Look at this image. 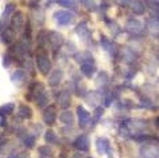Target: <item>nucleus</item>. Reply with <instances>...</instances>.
Returning <instances> with one entry per match:
<instances>
[{"label":"nucleus","mask_w":159,"mask_h":158,"mask_svg":"<svg viewBox=\"0 0 159 158\" xmlns=\"http://www.w3.org/2000/svg\"><path fill=\"white\" fill-rule=\"evenodd\" d=\"M17 116L23 119H31L33 116V111L30 107L26 105H20L18 108V112Z\"/></svg>","instance_id":"18"},{"label":"nucleus","mask_w":159,"mask_h":158,"mask_svg":"<svg viewBox=\"0 0 159 158\" xmlns=\"http://www.w3.org/2000/svg\"><path fill=\"white\" fill-rule=\"evenodd\" d=\"M54 17L59 25L65 26V25H68L71 21V20L73 18V15L68 11L61 10L56 12L54 13Z\"/></svg>","instance_id":"7"},{"label":"nucleus","mask_w":159,"mask_h":158,"mask_svg":"<svg viewBox=\"0 0 159 158\" xmlns=\"http://www.w3.org/2000/svg\"><path fill=\"white\" fill-rule=\"evenodd\" d=\"M97 80H96V82L99 85V86H102L103 85H105L107 82V80H108V76L106 74L105 72H101L100 74H99L98 75Z\"/></svg>","instance_id":"32"},{"label":"nucleus","mask_w":159,"mask_h":158,"mask_svg":"<svg viewBox=\"0 0 159 158\" xmlns=\"http://www.w3.org/2000/svg\"><path fill=\"white\" fill-rule=\"evenodd\" d=\"M73 147L81 151H88L89 149V139L85 134L80 135L73 143Z\"/></svg>","instance_id":"8"},{"label":"nucleus","mask_w":159,"mask_h":158,"mask_svg":"<svg viewBox=\"0 0 159 158\" xmlns=\"http://www.w3.org/2000/svg\"><path fill=\"white\" fill-rule=\"evenodd\" d=\"M63 76V71L59 69L54 70L52 74H51V76H50L49 80H48V85L51 87L57 86L61 81Z\"/></svg>","instance_id":"14"},{"label":"nucleus","mask_w":159,"mask_h":158,"mask_svg":"<svg viewBox=\"0 0 159 158\" xmlns=\"http://www.w3.org/2000/svg\"><path fill=\"white\" fill-rule=\"evenodd\" d=\"M43 90H44V86H43V83L34 82V83L31 84L30 88H28V92L26 94V100L30 101V102L33 101Z\"/></svg>","instance_id":"4"},{"label":"nucleus","mask_w":159,"mask_h":158,"mask_svg":"<svg viewBox=\"0 0 159 158\" xmlns=\"http://www.w3.org/2000/svg\"><path fill=\"white\" fill-rule=\"evenodd\" d=\"M15 9H16V6L13 4V3H9V4L6 5V8H5L4 11H3L2 12V18L7 19L8 17L10 15V14L15 10Z\"/></svg>","instance_id":"29"},{"label":"nucleus","mask_w":159,"mask_h":158,"mask_svg":"<svg viewBox=\"0 0 159 158\" xmlns=\"http://www.w3.org/2000/svg\"><path fill=\"white\" fill-rule=\"evenodd\" d=\"M126 5L132 9L134 13L138 15H142L145 12V7L142 2L140 0H127Z\"/></svg>","instance_id":"11"},{"label":"nucleus","mask_w":159,"mask_h":158,"mask_svg":"<svg viewBox=\"0 0 159 158\" xmlns=\"http://www.w3.org/2000/svg\"><path fill=\"white\" fill-rule=\"evenodd\" d=\"M37 41L40 43V46H43L46 43V42L48 41V34L45 33L44 31H42L40 33L38 34V37H37Z\"/></svg>","instance_id":"34"},{"label":"nucleus","mask_w":159,"mask_h":158,"mask_svg":"<svg viewBox=\"0 0 159 158\" xmlns=\"http://www.w3.org/2000/svg\"><path fill=\"white\" fill-rule=\"evenodd\" d=\"M53 2H54V0H45V3H46L47 6H50Z\"/></svg>","instance_id":"39"},{"label":"nucleus","mask_w":159,"mask_h":158,"mask_svg":"<svg viewBox=\"0 0 159 158\" xmlns=\"http://www.w3.org/2000/svg\"><path fill=\"white\" fill-rule=\"evenodd\" d=\"M23 15L22 12L20 11H17L16 12L14 13L12 15V19H11V28L16 31H20L23 27Z\"/></svg>","instance_id":"12"},{"label":"nucleus","mask_w":159,"mask_h":158,"mask_svg":"<svg viewBox=\"0 0 159 158\" xmlns=\"http://www.w3.org/2000/svg\"><path fill=\"white\" fill-rule=\"evenodd\" d=\"M76 112H77L78 119H79V127L82 129L85 128L87 124L90 122V119H91L89 112L82 105H79L77 107Z\"/></svg>","instance_id":"5"},{"label":"nucleus","mask_w":159,"mask_h":158,"mask_svg":"<svg viewBox=\"0 0 159 158\" xmlns=\"http://www.w3.org/2000/svg\"><path fill=\"white\" fill-rule=\"evenodd\" d=\"M143 158H159V150L157 146L146 145L140 150Z\"/></svg>","instance_id":"6"},{"label":"nucleus","mask_w":159,"mask_h":158,"mask_svg":"<svg viewBox=\"0 0 159 158\" xmlns=\"http://www.w3.org/2000/svg\"><path fill=\"white\" fill-rule=\"evenodd\" d=\"M48 42L51 44L53 50L57 52L59 49L61 47L64 43V38L62 35L55 31H51L48 34Z\"/></svg>","instance_id":"2"},{"label":"nucleus","mask_w":159,"mask_h":158,"mask_svg":"<svg viewBox=\"0 0 159 158\" xmlns=\"http://www.w3.org/2000/svg\"><path fill=\"white\" fill-rule=\"evenodd\" d=\"M126 29L130 33L138 35V34H141L144 31V28L141 22L132 19V20H129L127 21V25H126Z\"/></svg>","instance_id":"9"},{"label":"nucleus","mask_w":159,"mask_h":158,"mask_svg":"<svg viewBox=\"0 0 159 158\" xmlns=\"http://www.w3.org/2000/svg\"><path fill=\"white\" fill-rule=\"evenodd\" d=\"M101 43H102V47L104 48V50H106L107 51H108L111 55H113L115 52V46H113V43L108 40L106 37L102 36L101 37Z\"/></svg>","instance_id":"25"},{"label":"nucleus","mask_w":159,"mask_h":158,"mask_svg":"<svg viewBox=\"0 0 159 158\" xmlns=\"http://www.w3.org/2000/svg\"><path fill=\"white\" fill-rule=\"evenodd\" d=\"M71 102V94L68 91H62L59 94L58 103L61 108L63 109H67L70 107Z\"/></svg>","instance_id":"13"},{"label":"nucleus","mask_w":159,"mask_h":158,"mask_svg":"<svg viewBox=\"0 0 159 158\" xmlns=\"http://www.w3.org/2000/svg\"><path fill=\"white\" fill-rule=\"evenodd\" d=\"M58 4L67 8H72L75 6L76 0H58Z\"/></svg>","instance_id":"33"},{"label":"nucleus","mask_w":159,"mask_h":158,"mask_svg":"<svg viewBox=\"0 0 159 158\" xmlns=\"http://www.w3.org/2000/svg\"><path fill=\"white\" fill-rule=\"evenodd\" d=\"M101 100V96L100 94L98 92L96 91H89L86 94V95L85 96V101L89 105H91V106H95V105H97L98 103H99Z\"/></svg>","instance_id":"16"},{"label":"nucleus","mask_w":159,"mask_h":158,"mask_svg":"<svg viewBox=\"0 0 159 158\" xmlns=\"http://www.w3.org/2000/svg\"><path fill=\"white\" fill-rule=\"evenodd\" d=\"M9 158H30V154L26 152H22V153H12L10 156H9Z\"/></svg>","instance_id":"37"},{"label":"nucleus","mask_w":159,"mask_h":158,"mask_svg":"<svg viewBox=\"0 0 159 158\" xmlns=\"http://www.w3.org/2000/svg\"><path fill=\"white\" fill-rule=\"evenodd\" d=\"M44 139L45 141L47 143H56L57 141V135L52 129L47 130L46 133H45Z\"/></svg>","instance_id":"27"},{"label":"nucleus","mask_w":159,"mask_h":158,"mask_svg":"<svg viewBox=\"0 0 159 158\" xmlns=\"http://www.w3.org/2000/svg\"><path fill=\"white\" fill-rule=\"evenodd\" d=\"M113 100V95L112 94H108L105 97V100H104V103H105L106 106H109L111 104V102Z\"/></svg>","instance_id":"38"},{"label":"nucleus","mask_w":159,"mask_h":158,"mask_svg":"<svg viewBox=\"0 0 159 158\" xmlns=\"http://www.w3.org/2000/svg\"><path fill=\"white\" fill-rule=\"evenodd\" d=\"M38 152L41 156H53V151L48 146H41L38 148Z\"/></svg>","instance_id":"30"},{"label":"nucleus","mask_w":159,"mask_h":158,"mask_svg":"<svg viewBox=\"0 0 159 158\" xmlns=\"http://www.w3.org/2000/svg\"><path fill=\"white\" fill-rule=\"evenodd\" d=\"M24 144L28 148H32L35 144V137L34 136H28L25 138Z\"/></svg>","instance_id":"35"},{"label":"nucleus","mask_w":159,"mask_h":158,"mask_svg":"<svg viewBox=\"0 0 159 158\" xmlns=\"http://www.w3.org/2000/svg\"><path fill=\"white\" fill-rule=\"evenodd\" d=\"M12 57L10 54H6L4 56H3V61H2V64L4 66V68H9V65L11 64L12 63Z\"/></svg>","instance_id":"36"},{"label":"nucleus","mask_w":159,"mask_h":158,"mask_svg":"<svg viewBox=\"0 0 159 158\" xmlns=\"http://www.w3.org/2000/svg\"><path fill=\"white\" fill-rule=\"evenodd\" d=\"M84 6L91 12L96 11L97 9V5H96L95 0H83Z\"/></svg>","instance_id":"31"},{"label":"nucleus","mask_w":159,"mask_h":158,"mask_svg":"<svg viewBox=\"0 0 159 158\" xmlns=\"http://www.w3.org/2000/svg\"><path fill=\"white\" fill-rule=\"evenodd\" d=\"M86 158H93V157H91V156H88V157H86Z\"/></svg>","instance_id":"44"},{"label":"nucleus","mask_w":159,"mask_h":158,"mask_svg":"<svg viewBox=\"0 0 159 158\" xmlns=\"http://www.w3.org/2000/svg\"><path fill=\"white\" fill-rule=\"evenodd\" d=\"M36 103H37V107H39L40 108H43V107L46 106L48 105V103L49 102V96H48V92L43 90V91L40 93L37 97L35 98Z\"/></svg>","instance_id":"20"},{"label":"nucleus","mask_w":159,"mask_h":158,"mask_svg":"<svg viewBox=\"0 0 159 158\" xmlns=\"http://www.w3.org/2000/svg\"><path fill=\"white\" fill-rule=\"evenodd\" d=\"M26 79V74L23 70H16L11 76V80L16 84H20Z\"/></svg>","instance_id":"22"},{"label":"nucleus","mask_w":159,"mask_h":158,"mask_svg":"<svg viewBox=\"0 0 159 158\" xmlns=\"http://www.w3.org/2000/svg\"><path fill=\"white\" fill-rule=\"evenodd\" d=\"M77 35L83 40H88L91 38V33L89 29L87 23L85 21H82L77 25V26L75 29Z\"/></svg>","instance_id":"10"},{"label":"nucleus","mask_w":159,"mask_h":158,"mask_svg":"<svg viewBox=\"0 0 159 158\" xmlns=\"http://www.w3.org/2000/svg\"><path fill=\"white\" fill-rule=\"evenodd\" d=\"M31 2H34V3H35V2H37V1H38V0H30Z\"/></svg>","instance_id":"43"},{"label":"nucleus","mask_w":159,"mask_h":158,"mask_svg":"<svg viewBox=\"0 0 159 158\" xmlns=\"http://www.w3.org/2000/svg\"><path fill=\"white\" fill-rule=\"evenodd\" d=\"M61 122L67 125H71L74 122V116L73 113L69 111H65L60 116Z\"/></svg>","instance_id":"24"},{"label":"nucleus","mask_w":159,"mask_h":158,"mask_svg":"<svg viewBox=\"0 0 159 158\" xmlns=\"http://www.w3.org/2000/svg\"><path fill=\"white\" fill-rule=\"evenodd\" d=\"M37 68L43 75H47L49 73L51 68V63L47 53L44 51H40L37 54L36 56Z\"/></svg>","instance_id":"1"},{"label":"nucleus","mask_w":159,"mask_h":158,"mask_svg":"<svg viewBox=\"0 0 159 158\" xmlns=\"http://www.w3.org/2000/svg\"><path fill=\"white\" fill-rule=\"evenodd\" d=\"M16 37V31L12 28L9 27L6 28L3 30L1 34L2 40L6 44H10L13 40H15Z\"/></svg>","instance_id":"15"},{"label":"nucleus","mask_w":159,"mask_h":158,"mask_svg":"<svg viewBox=\"0 0 159 158\" xmlns=\"http://www.w3.org/2000/svg\"><path fill=\"white\" fill-rule=\"evenodd\" d=\"M81 71L86 77H91L96 71V68L91 62H85L82 64L81 67Z\"/></svg>","instance_id":"21"},{"label":"nucleus","mask_w":159,"mask_h":158,"mask_svg":"<svg viewBox=\"0 0 159 158\" xmlns=\"http://www.w3.org/2000/svg\"><path fill=\"white\" fill-rule=\"evenodd\" d=\"M148 30L151 33L153 36L158 37V29H159V23L157 17H153V18L148 20L147 23Z\"/></svg>","instance_id":"19"},{"label":"nucleus","mask_w":159,"mask_h":158,"mask_svg":"<svg viewBox=\"0 0 159 158\" xmlns=\"http://www.w3.org/2000/svg\"><path fill=\"white\" fill-rule=\"evenodd\" d=\"M72 158H81V155L79 154V153H76L72 156Z\"/></svg>","instance_id":"40"},{"label":"nucleus","mask_w":159,"mask_h":158,"mask_svg":"<svg viewBox=\"0 0 159 158\" xmlns=\"http://www.w3.org/2000/svg\"><path fill=\"white\" fill-rule=\"evenodd\" d=\"M104 113V108L102 107L99 106L95 109L94 112H93V125H95L96 123H97L99 122V119H101V117L102 116Z\"/></svg>","instance_id":"28"},{"label":"nucleus","mask_w":159,"mask_h":158,"mask_svg":"<svg viewBox=\"0 0 159 158\" xmlns=\"http://www.w3.org/2000/svg\"><path fill=\"white\" fill-rule=\"evenodd\" d=\"M75 60L78 62V63H82V62H91V59H93L92 55L89 53L83 52V53H78V54H75L73 56Z\"/></svg>","instance_id":"23"},{"label":"nucleus","mask_w":159,"mask_h":158,"mask_svg":"<svg viewBox=\"0 0 159 158\" xmlns=\"http://www.w3.org/2000/svg\"><path fill=\"white\" fill-rule=\"evenodd\" d=\"M57 117V109L54 105H51L44 110L43 113V122L49 126L54 124Z\"/></svg>","instance_id":"3"},{"label":"nucleus","mask_w":159,"mask_h":158,"mask_svg":"<svg viewBox=\"0 0 159 158\" xmlns=\"http://www.w3.org/2000/svg\"><path fill=\"white\" fill-rule=\"evenodd\" d=\"M40 158H53V156H41V155H40Z\"/></svg>","instance_id":"41"},{"label":"nucleus","mask_w":159,"mask_h":158,"mask_svg":"<svg viewBox=\"0 0 159 158\" xmlns=\"http://www.w3.org/2000/svg\"><path fill=\"white\" fill-rule=\"evenodd\" d=\"M15 108L13 103H7L0 107V116H4L6 115H10Z\"/></svg>","instance_id":"26"},{"label":"nucleus","mask_w":159,"mask_h":158,"mask_svg":"<svg viewBox=\"0 0 159 158\" xmlns=\"http://www.w3.org/2000/svg\"><path fill=\"white\" fill-rule=\"evenodd\" d=\"M2 27H3L2 24V23H1V22H0V30H1V29H2Z\"/></svg>","instance_id":"42"},{"label":"nucleus","mask_w":159,"mask_h":158,"mask_svg":"<svg viewBox=\"0 0 159 158\" xmlns=\"http://www.w3.org/2000/svg\"><path fill=\"white\" fill-rule=\"evenodd\" d=\"M96 148L99 154L102 155L107 153L110 149V142L106 138H99L96 140Z\"/></svg>","instance_id":"17"}]
</instances>
